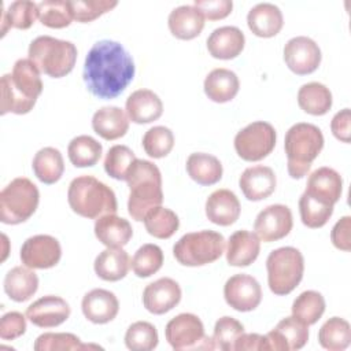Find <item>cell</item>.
<instances>
[{
  "label": "cell",
  "mask_w": 351,
  "mask_h": 351,
  "mask_svg": "<svg viewBox=\"0 0 351 351\" xmlns=\"http://www.w3.org/2000/svg\"><path fill=\"white\" fill-rule=\"evenodd\" d=\"M136 73L132 55L122 44L101 40L92 45L84 64V82L88 90L104 100L115 99L133 81Z\"/></svg>",
  "instance_id": "obj_1"
},
{
  "label": "cell",
  "mask_w": 351,
  "mask_h": 351,
  "mask_svg": "<svg viewBox=\"0 0 351 351\" xmlns=\"http://www.w3.org/2000/svg\"><path fill=\"white\" fill-rule=\"evenodd\" d=\"M321 58L318 44L306 36L292 37L284 47L285 64L298 75H306L315 71L321 63Z\"/></svg>",
  "instance_id": "obj_12"
},
{
  "label": "cell",
  "mask_w": 351,
  "mask_h": 351,
  "mask_svg": "<svg viewBox=\"0 0 351 351\" xmlns=\"http://www.w3.org/2000/svg\"><path fill=\"white\" fill-rule=\"evenodd\" d=\"M193 5L210 21L226 18L233 8L230 0H195Z\"/></svg>",
  "instance_id": "obj_51"
},
{
  "label": "cell",
  "mask_w": 351,
  "mask_h": 351,
  "mask_svg": "<svg viewBox=\"0 0 351 351\" xmlns=\"http://www.w3.org/2000/svg\"><path fill=\"white\" fill-rule=\"evenodd\" d=\"M43 92L40 70L30 59H18L11 74L1 77L0 114H27Z\"/></svg>",
  "instance_id": "obj_2"
},
{
  "label": "cell",
  "mask_w": 351,
  "mask_h": 351,
  "mask_svg": "<svg viewBox=\"0 0 351 351\" xmlns=\"http://www.w3.org/2000/svg\"><path fill=\"white\" fill-rule=\"evenodd\" d=\"M38 288V277L27 266H15L4 277V292L14 302L29 300Z\"/></svg>",
  "instance_id": "obj_31"
},
{
  "label": "cell",
  "mask_w": 351,
  "mask_h": 351,
  "mask_svg": "<svg viewBox=\"0 0 351 351\" xmlns=\"http://www.w3.org/2000/svg\"><path fill=\"white\" fill-rule=\"evenodd\" d=\"M125 181L130 191L128 211L134 221H143L149 210L162 204V176L158 166L152 162L136 159Z\"/></svg>",
  "instance_id": "obj_3"
},
{
  "label": "cell",
  "mask_w": 351,
  "mask_h": 351,
  "mask_svg": "<svg viewBox=\"0 0 351 351\" xmlns=\"http://www.w3.org/2000/svg\"><path fill=\"white\" fill-rule=\"evenodd\" d=\"M244 333V326L233 317H221L214 326V344L215 348L223 351H233L237 339Z\"/></svg>",
  "instance_id": "obj_48"
},
{
  "label": "cell",
  "mask_w": 351,
  "mask_h": 351,
  "mask_svg": "<svg viewBox=\"0 0 351 351\" xmlns=\"http://www.w3.org/2000/svg\"><path fill=\"white\" fill-rule=\"evenodd\" d=\"M167 343L177 351L214 350V340L204 333L200 318L191 313H181L171 318L165 329Z\"/></svg>",
  "instance_id": "obj_10"
},
{
  "label": "cell",
  "mask_w": 351,
  "mask_h": 351,
  "mask_svg": "<svg viewBox=\"0 0 351 351\" xmlns=\"http://www.w3.org/2000/svg\"><path fill=\"white\" fill-rule=\"evenodd\" d=\"M38 19L51 29H63L74 19L70 1L44 0L38 3Z\"/></svg>",
  "instance_id": "obj_42"
},
{
  "label": "cell",
  "mask_w": 351,
  "mask_h": 351,
  "mask_svg": "<svg viewBox=\"0 0 351 351\" xmlns=\"http://www.w3.org/2000/svg\"><path fill=\"white\" fill-rule=\"evenodd\" d=\"M343 191V180L341 176L330 167H319L314 170L307 180L306 184V193L333 204L339 202Z\"/></svg>",
  "instance_id": "obj_24"
},
{
  "label": "cell",
  "mask_w": 351,
  "mask_h": 351,
  "mask_svg": "<svg viewBox=\"0 0 351 351\" xmlns=\"http://www.w3.org/2000/svg\"><path fill=\"white\" fill-rule=\"evenodd\" d=\"M350 229H351V218L348 215L340 218L330 232V240L333 245L341 251H350L351 241H350Z\"/></svg>",
  "instance_id": "obj_52"
},
{
  "label": "cell",
  "mask_w": 351,
  "mask_h": 351,
  "mask_svg": "<svg viewBox=\"0 0 351 351\" xmlns=\"http://www.w3.org/2000/svg\"><path fill=\"white\" fill-rule=\"evenodd\" d=\"M240 202L229 189H217L206 200L207 218L219 226H229L240 217Z\"/></svg>",
  "instance_id": "obj_23"
},
{
  "label": "cell",
  "mask_w": 351,
  "mask_h": 351,
  "mask_svg": "<svg viewBox=\"0 0 351 351\" xmlns=\"http://www.w3.org/2000/svg\"><path fill=\"white\" fill-rule=\"evenodd\" d=\"M81 308L88 321L93 324H107L117 317L119 302L111 291L95 288L84 295Z\"/></svg>",
  "instance_id": "obj_19"
},
{
  "label": "cell",
  "mask_w": 351,
  "mask_h": 351,
  "mask_svg": "<svg viewBox=\"0 0 351 351\" xmlns=\"http://www.w3.org/2000/svg\"><path fill=\"white\" fill-rule=\"evenodd\" d=\"M67 200L75 214L88 219L115 214L118 210L114 191L93 176L75 177L69 185Z\"/></svg>",
  "instance_id": "obj_4"
},
{
  "label": "cell",
  "mask_w": 351,
  "mask_h": 351,
  "mask_svg": "<svg viewBox=\"0 0 351 351\" xmlns=\"http://www.w3.org/2000/svg\"><path fill=\"white\" fill-rule=\"evenodd\" d=\"M247 23L255 36L269 38L280 33L284 25V18L277 5L271 3H259L248 11Z\"/></svg>",
  "instance_id": "obj_27"
},
{
  "label": "cell",
  "mask_w": 351,
  "mask_h": 351,
  "mask_svg": "<svg viewBox=\"0 0 351 351\" xmlns=\"http://www.w3.org/2000/svg\"><path fill=\"white\" fill-rule=\"evenodd\" d=\"M103 152L101 144L90 136L81 134L74 137L67 147V155L70 162L75 167L95 166Z\"/></svg>",
  "instance_id": "obj_38"
},
{
  "label": "cell",
  "mask_w": 351,
  "mask_h": 351,
  "mask_svg": "<svg viewBox=\"0 0 351 351\" xmlns=\"http://www.w3.org/2000/svg\"><path fill=\"white\" fill-rule=\"evenodd\" d=\"M134 152L126 145H112L104 159V170L114 180H126L128 171L136 160Z\"/></svg>",
  "instance_id": "obj_47"
},
{
  "label": "cell",
  "mask_w": 351,
  "mask_h": 351,
  "mask_svg": "<svg viewBox=\"0 0 351 351\" xmlns=\"http://www.w3.org/2000/svg\"><path fill=\"white\" fill-rule=\"evenodd\" d=\"M277 178L269 166L256 165L247 167L240 178L239 185L243 195L252 202H259L269 197L276 189Z\"/></svg>",
  "instance_id": "obj_20"
},
{
  "label": "cell",
  "mask_w": 351,
  "mask_h": 351,
  "mask_svg": "<svg viewBox=\"0 0 351 351\" xmlns=\"http://www.w3.org/2000/svg\"><path fill=\"white\" fill-rule=\"evenodd\" d=\"M234 350L237 351H261L267 350L266 347V336H262L259 333H243L234 346Z\"/></svg>",
  "instance_id": "obj_54"
},
{
  "label": "cell",
  "mask_w": 351,
  "mask_h": 351,
  "mask_svg": "<svg viewBox=\"0 0 351 351\" xmlns=\"http://www.w3.org/2000/svg\"><path fill=\"white\" fill-rule=\"evenodd\" d=\"M128 118L134 123H149L160 118L163 103L149 89H137L129 95L125 104Z\"/></svg>",
  "instance_id": "obj_21"
},
{
  "label": "cell",
  "mask_w": 351,
  "mask_h": 351,
  "mask_svg": "<svg viewBox=\"0 0 351 351\" xmlns=\"http://www.w3.org/2000/svg\"><path fill=\"white\" fill-rule=\"evenodd\" d=\"M174 147V134L166 126H154L143 136V148L154 159L165 158Z\"/></svg>",
  "instance_id": "obj_46"
},
{
  "label": "cell",
  "mask_w": 351,
  "mask_h": 351,
  "mask_svg": "<svg viewBox=\"0 0 351 351\" xmlns=\"http://www.w3.org/2000/svg\"><path fill=\"white\" fill-rule=\"evenodd\" d=\"M244 33L236 26H221L207 38V49L215 59L229 60L239 56L244 48Z\"/></svg>",
  "instance_id": "obj_22"
},
{
  "label": "cell",
  "mask_w": 351,
  "mask_h": 351,
  "mask_svg": "<svg viewBox=\"0 0 351 351\" xmlns=\"http://www.w3.org/2000/svg\"><path fill=\"white\" fill-rule=\"evenodd\" d=\"M167 25L174 37L192 40L202 33L204 16L195 5H180L169 14Z\"/></svg>",
  "instance_id": "obj_29"
},
{
  "label": "cell",
  "mask_w": 351,
  "mask_h": 351,
  "mask_svg": "<svg viewBox=\"0 0 351 351\" xmlns=\"http://www.w3.org/2000/svg\"><path fill=\"white\" fill-rule=\"evenodd\" d=\"M324 148V136L318 126L307 122L292 125L284 140V149L287 154V167L292 178L304 177L313 160Z\"/></svg>",
  "instance_id": "obj_5"
},
{
  "label": "cell",
  "mask_w": 351,
  "mask_h": 351,
  "mask_svg": "<svg viewBox=\"0 0 351 351\" xmlns=\"http://www.w3.org/2000/svg\"><path fill=\"white\" fill-rule=\"evenodd\" d=\"M40 192L26 177L14 178L0 193V221L18 225L27 221L37 210Z\"/></svg>",
  "instance_id": "obj_9"
},
{
  "label": "cell",
  "mask_w": 351,
  "mask_h": 351,
  "mask_svg": "<svg viewBox=\"0 0 351 351\" xmlns=\"http://www.w3.org/2000/svg\"><path fill=\"white\" fill-rule=\"evenodd\" d=\"M266 336L267 350L274 351H292L300 350L308 340V325L303 324L298 318H282L273 330Z\"/></svg>",
  "instance_id": "obj_16"
},
{
  "label": "cell",
  "mask_w": 351,
  "mask_h": 351,
  "mask_svg": "<svg viewBox=\"0 0 351 351\" xmlns=\"http://www.w3.org/2000/svg\"><path fill=\"white\" fill-rule=\"evenodd\" d=\"M240 88L239 77L229 69H214L204 80V93L215 103H226L234 99Z\"/></svg>",
  "instance_id": "obj_30"
},
{
  "label": "cell",
  "mask_w": 351,
  "mask_h": 351,
  "mask_svg": "<svg viewBox=\"0 0 351 351\" xmlns=\"http://www.w3.org/2000/svg\"><path fill=\"white\" fill-rule=\"evenodd\" d=\"M293 226L292 213L288 206L270 204L265 207L254 222V230L259 240L265 243L277 241L285 237Z\"/></svg>",
  "instance_id": "obj_14"
},
{
  "label": "cell",
  "mask_w": 351,
  "mask_h": 351,
  "mask_svg": "<svg viewBox=\"0 0 351 351\" xmlns=\"http://www.w3.org/2000/svg\"><path fill=\"white\" fill-rule=\"evenodd\" d=\"M181 300V288L177 281L162 277L148 284L143 292L144 307L156 315L165 314L174 308Z\"/></svg>",
  "instance_id": "obj_18"
},
{
  "label": "cell",
  "mask_w": 351,
  "mask_h": 351,
  "mask_svg": "<svg viewBox=\"0 0 351 351\" xmlns=\"http://www.w3.org/2000/svg\"><path fill=\"white\" fill-rule=\"evenodd\" d=\"M267 284L274 295L291 293L302 281L304 259L295 247H280L271 251L266 259Z\"/></svg>",
  "instance_id": "obj_7"
},
{
  "label": "cell",
  "mask_w": 351,
  "mask_h": 351,
  "mask_svg": "<svg viewBox=\"0 0 351 351\" xmlns=\"http://www.w3.org/2000/svg\"><path fill=\"white\" fill-rule=\"evenodd\" d=\"M163 265V251L156 244H144L133 255L130 266L140 278L155 274Z\"/></svg>",
  "instance_id": "obj_43"
},
{
  "label": "cell",
  "mask_w": 351,
  "mask_h": 351,
  "mask_svg": "<svg viewBox=\"0 0 351 351\" xmlns=\"http://www.w3.org/2000/svg\"><path fill=\"white\" fill-rule=\"evenodd\" d=\"M95 236L108 248H122L132 239L133 229L128 219L115 214H107L96 219Z\"/></svg>",
  "instance_id": "obj_25"
},
{
  "label": "cell",
  "mask_w": 351,
  "mask_h": 351,
  "mask_svg": "<svg viewBox=\"0 0 351 351\" xmlns=\"http://www.w3.org/2000/svg\"><path fill=\"white\" fill-rule=\"evenodd\" d=\"M299 107L311 115H324L332 107V93L321 82H307L298 92Z\"/></svg>",
  "instance_id": "obj_35"
},
{
  "label": "cell",
  "mask_w": 351,
  "mask_h": 351,
  "mask_svg": "<svg viewBox=\"0 0 351 351\" xmlns=\"http://www.w3.org/2000/svg\"><path fill=\"white\" fill-rule=\"evenodd\" d=\"M38 18V4L30 0L12 1L7 10L1 12V37L5 36L10 27L29 29Z\"/></svg>",
  "instance_id": "obj_36"
},
{
  "label": "cell",
  "mask_w": 351,
  "mask_h": 351,
  "mask_svg": "<svg viewBox=\"0 0 351 351\" xmlns=\"http://www.w3.org/2000/svg\"><path fill=\"white\" fill-rule=\"evenodd\" d=\"M324 311L325 299L317 291H304L292 303V315L306 325L315 324Z\"/></svg>",
  "instance_id": "obj_41"
},
{
  "label": "cell",
  "mask_w": 351,
  "mask_h": 351,
  "mask_svg": "<svg viewBox=\"0 0 351 351\" xmlns=\"http://www.w3.org/2000/svg\"><path fill=\"white\" fill-rule=\"evenodd\" d=\"M70 317V306L60 296L47 295L26 308V318L38 328H53Z\"/></svg>",
  "instance_id": "obj_17"
},
{
  "label": "cell",
  "mask_w": 351,
  "mask_h": 351,
  "mask_svg": "<svg viewBox=\"0 0 351 351\" xmlns=\"http://www.w3.org/2000/svg\"><path fill=\"white\" fill-rule=\"evenodd\" d=\"M73 16L77 22L88 23L118 5L117 0H74L70 1Z\"/></svg>",
  "instance_id": "obj_49"
},
{
  "label": "cell",
  "mask_w": 351,
  "mask_h": 351,
  "mask_svg": "<svg viewBox=\"0 0 351 351\" xmlns=\"http://www.w3.org/2000/svg\"><path fill=\"white\" fill-rule=\"evenodd\" d=\"M330 130L333 136L343 141L350 143V134H351V111L350 108H343L339 112L335 114L330 122Z\"/></svg>",
  "instance_id": "obj_53"
},
{
  "label": "cell",
  "mask_w": 351,
  "mask_h": 351,
  "mask_svg": "<svg viewBox=\"0 0 351 351\" xmlns=\"http://www.w3.org/2000/svg\"><path fill=\"white\" fill-rule=\"evenodd\" d=\"M19 256L22 263L30 269H49L60 261L62 248L55 237L36 234L22 244Z\"/></svg>",
  "instance_id": "obj_13"
},
{
  "label": "cell",
  "mask_w": 351,
  "mask_h": 351,
  "mask_svg": "<svg viewBox=\"0 0 351 351\" xmlns=\"http://www.w3.org/2000/svg\"><path fill=\"white\" fill-rule=\"evenodd\" d=\"M261 251V240L248 230H237L230 234L226 248V262L230 266H250L258 258Z\"/></svg>",
  "instance_id": "obj_26"
},
{
  "label": "cell",
  "mask_w": 351,
  "mask_h": 351,
  "mask_svg": "<svg viewBox=\"0 0 351 351\" xmlns=\"http://www.w3.org/2000/svg\"><path fill=\"white\" fill-rule=\"evenodd\" d=\"M29 59L40 73L52 78L67 75L77 60V47L71 41L51 36H38L29 45Z\"/></svg>",
  "instance_id": "obj_6"
},
{
  "label": "cell",
  "mask_w": 351,
  "mask_h": 351,
  "mask_svg": "<svg viewBox=\"0 0 351 351\" xmlns=\"http://www.w3.org/2000/svg\"><path fill=\"white\" fill-rule=\"evenodd\" d=\"M319 344L329 351H343L351 343V326L340 317L329 318L318 332Z\"/></svg>",
  "instance_id": "obj_37"
},
{
  "label": "cell",
  "mask_w": 351,
  "mask_h": 351,
  "mask_svg": "<svg viewBox=\"0 0 351 351\" xmlns=\"http://www.w3.org/2000/svg\"><path fill=\"white\" fill-rule=\"evenodd\" d=\"M26 332V318L18 311L5 313L0 321V337L14 340Z\"/></svg>",
  "instance_id": "obj_50"
},
{
  "label": "cell",
  "mask_w": 351,
  "mask_h": 351,
  "mask_svg": "<svg viewBox=\"0 0 351 351\" xmlns=\"http://www.w3.org/2000/svg\"><path fill=\"white\" fill-rule=\"evenodd\" d=\"M156 328L147 321L132 324L125 333V344L132 351H151L158 346Z\"/></svg>",
  "instance_id": "obj_44"
},
{
  "label": "cell",
  "mask_w": 351,
  "mask_h": 351,
  "mask_svg": "<svg viewBox=\"0 0 351 351\" xmlns=\"http://www.w3.org/2000/svg\"><path fill=\"white\" fill-rule=\"evenodd\" d=\"M32 167L34 176L43 184H55L60 180L64 171V162L63 156L59 149L53 147H44L33 158Z\"/></svg>",
  "instance_id": "obj_34"
},
{
  "label": "cell",
  "mask_w": 351,
  "mask_h": 351,
  "mask_svg": "<svg viewBox=\"0 0 351 351\" xmlns=\"http://www.w3.org/2000/svg\"><path fill=\"white\" fill-rule=\"evenodd\" d=\"M92 128L101 138L117 140L126 134L129 118L126 112L117 106L101 107L92 117Z\"/></svg>",
  "instance_id": "obj_28"
},
{
  "label": "cell",
  "mask_w": 351,
  "mask_h": 351,
  "mask_svg": "<svg viewBox=\"0 0 351 351\" xmlns=\"http://www.w3.org/2000/svg\"><path fill=\"white\" fill-rule=\"evenodd\" d=\"M225 239L215 230H199L184 234L173 247V255L184 266H203L221 258Z\"/></svg>",
  "instance_id": "obj_8"
},
{
  "label": "cell",
  "mask_w": 351,
  "mask_h": 351,
  "mask_svg": "<svg viewBox=\"0 0 351 351\" xmlns=\"http://www.w3.org/2000/svg\"><path fill=\"white\" fill-rule=\"evenodd\" d=\"M95 273L104 281H119L130 269V258L122 248H106L93 263Z\"/></svg>",
  "instance_id": "obj_32"
},
{
  "label": "cell",
  "mask_w": 351,
  "mask_h": 351,
  "mask_svg": "<svg viewBox=\"0 0 351 351\" xmlns=\"http://www.w3.org/2000/svg\"><path fill=\"white\" fill-rule=\"evenodd\" d=\"M300 219L304 226L317 229L322 228L333 214V204L322 202L306 192L299 199Z\"/></svg>",
  "instance_id": "obj_40"
},
{
  "label": "cell",
  "mask_w": 351,
  "mask_h": 351,
  "mask_svg": "<svg viewBox=\"0 0 351 351\" xmlns=\"http://www.w3.org/2000/svg\"><path fill=\"white\" fill-rule=\"evenodd\" d=\"M223 298L237 311L255 310L262 300V288L255 277L250 274H234L225 282Z\"/></svg>",
  "instance_id": "obj_15"
},
{
  "label": "cell",
  "mask_w": 351,
  "mask_h": 351,
  "mask_svg": "<svg viewBox=\"0 0 351 351\" xmlns=\"http://www.w3.org/2000/svg\"><path fill=\"white\" fill-rule=\"evenodd\" d=\"M33 348L36 351H74V350H85V348H100L99 346L82 344L81 340L73 333H52L47 332L40 335Z\"/></svg>",
  "instance_id": "obj_45"
},
{
  "label": "cell",
  "mask_w": 351,
  "mask_h": 351,
  "mask_svg": "<svg viewBox=\"0 0 351 351\" xmlns=\"http://www.w3.org/2000/svg\"><path fill=\"white\" fill-rule=\"evenodd\" d=\"M143 221L147 232L156 239L171 237L180 226V219L177 214L170 208L162 206L149 210Z\"/></svg>",
  "instance_id": "obj_39"
},
{
  "label": "cell",
  "mask_w": 351,
  "mask_h": 351,
  "mask_svg": "<svg viewBox=\"0 0 351 351\" xmlns=\"http://www.w3.org/2000/svg\"><path fill=\"white\" fill-rule=\"evenodd\" d=\"M188 176L199 185H214L222 178V165L218 158L206 152H193L186 159Z\"/></svg>",
  "instance_id": "obj_33"
},
{
  "label": "cell",
  "mask_w": 351,
  "mask_h": 351,
  "mask_svg": "<svg viewBox=\"0 0 351 351\" xmlns=\"http://www.w3.org/2000/svg\"><path fill=\"white\" fill-rule=\"evenodd\" d=\"M276 138V130L269 122L255 121L236 134L234 149L241 159L258 162L274 149Z\"/></svg>",
  "instance_id": "obj_11"
}]
</instances>
